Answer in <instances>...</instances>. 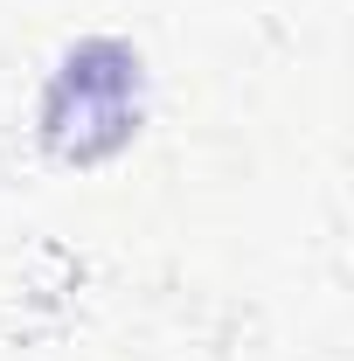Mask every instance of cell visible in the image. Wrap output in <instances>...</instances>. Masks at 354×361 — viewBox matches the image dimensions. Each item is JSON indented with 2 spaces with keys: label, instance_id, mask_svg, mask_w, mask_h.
I'll return each instance as SVG.
<instances>
[{
  "label": "cell",
  "instance_id": "cell-1",
  "mask_svg": "<svg viewBox=\"0 0 354 361\" xmlns=\"http://www.w3.org/2000/svg\"><path fill=\"white\" fill-rule=\"evenodd\" d=\"M133 90H139V63L118 42H90V49H77L63 63V77L49 90V126L70 118V111H84V118H97L90 139L104 153V146H118V139L133 133Z\"/></svg>",
  "mask_w": 354,
  "mask_h": 361
}]
</instances>
